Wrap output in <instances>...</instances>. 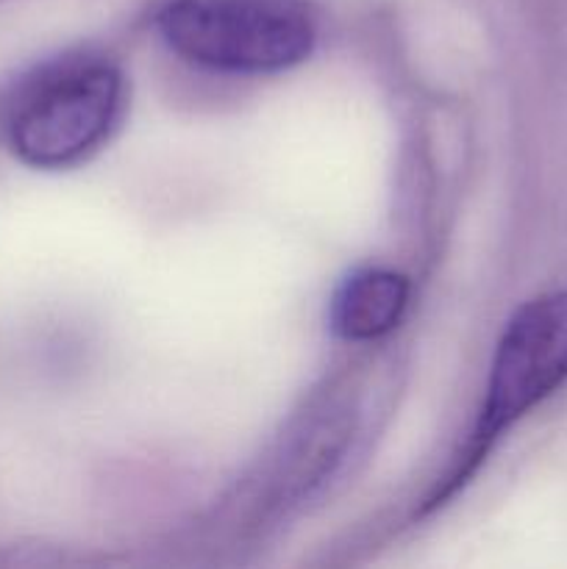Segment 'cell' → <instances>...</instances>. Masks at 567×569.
Wrapping results in <instances>:
<instances>
[{
  "label": "cell",
  "mask_w": 567,
  "mask_h": 569,
  "mask_svg": "<svg viewBox=\"0 0 567 569\" xmlns=\"http://www.w3.org/2000/svg\"><path fill=\"white\" fill-rule=\"evenodd\" d=\"M122 76L100 59H70L20 87L6 114V139L20 161L61 170L103 144L120 117Z\"/></svg>",
  "instance_id": "2"
},
{
  "label": "cell",
  "mask_w": 567,
  "mask_h": 569,
  "mask_svg": "<svg viewBox=\"0 0 567 569\" xmlns=\"http://www.w3.org/2000/svg\"><path fill=\"white\" fill-rule=\"evenodd\" d=\"M409 278L392 270H361L339 287L331 303V328L348 342H370L404 320Z\"/></svg>",
  "instance_id": "4"
},
{
  "label": "cell",
  "mask_w": 567,
  "mask_h": 569,
  "mask_svg": "<svg viewBox=\"0 0 567 569\" xmlns=\"http://www.w3.org/2000/svg\"><path fill=\"white\" fill-rule=\"evenodd\" d=\"M159 31L178 56L222 72H281L315 48L300 0H170Z\"/></svg>",
  "instance_id": "3"
},
{
  "label": "cell",
  "mask_w": 567,
  "mask_h": 569,
  "mask_svg": "<svg viewBox=\"0 0 567 569\" xmlns=\"http://www.w3.org/2000/svg\"><path fill=\"white\" fill-rule=\"evenodd\" d=\"M567 387V292L534 298L517 311L495 348L481 415L461 450L459 461L442 489L428 498L426 509H437L459 487L476 476L495 445L523 417Z\"/></svg>",
  "instance_id": "1"
}]
</instances>
